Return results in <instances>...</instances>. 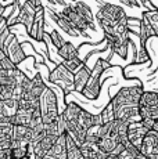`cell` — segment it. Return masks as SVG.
<instances>
[{"instance_id": "cell-1", "label": "cell", "mask_w": 158, "mask_h": 159, "mask_svg": "<svg viewBox=\"0 0 158 159\" xmlns=\"http://www.w3.org/2000/svg\"><path fill=\"white\" fill-rule=\"evenodd\" d=\"M99 4L100 8L97 10L95 17L101 29L107 28V26L114 28L121 21L128 18L125 10L119 4H115V3H99Z\"/></svg>"}, {"instance_id": "cell-2", "label": "cell", "mask_w": 158, "mask_h": 159, "mask_svg": "<svg viewBox=\"0 0 158 159\" xmlns=\"http://www.w3.org/2000/svg\"><path fill=\"white\" fill-rule=\"evenodd\" d=\"M111 68V62L104 58H99L95 62L92 68V75H90L89 83H87L86 89L83 90V96L87 100H96L100 94V89H101V82H103V73L107 69Z\"/></svg>"}, {"instance_id": "cell-3", "label": "cell", "mask_w": 158, "mask_h": 159, "mask_svg": "<svg viewBox=\"0 0 158 159\" xmlns=\"http://www.w3.org/2000/svg\"><path fill=\"white\" fill-rule=\"evenodd\" d=\"M39 107H40V112H42V118H43V123L49 125L51 122L57 120L61 111L58 107V97L54 93L53 89H50L47 86V90L44 91V94L40 97L39 100Z\"/></svg>"}, {"instance_id": "cell-4", "label": "cell", "mask_w": 158, "mask_h": 159, "mask_svg": "<svg viewBox=\"0 0 158 159\" xmlns=\"http://www.w3.org/2000/svg\"><path fill=\"white\" fill-rule=\"evenodd\" d=\"M143 93H144V89H143L142 83L119 89V91L111 100L114 109H118L121 107L126 105H139V101H140Z\"/></svg>"}, {"instance_id": "cell-5", "label": "cell", "mask_w": 158, "mask_h": 159, "mask_svg": "<svg viewBox=\"0 0 158 159\" xmlns=\"http://www.w3.org/2000/svg\"><path fill=\"white\" fill-rule=\"evenodd\" d=\"M49 82L53 83L54 86L61 89L64 96H68L69 93L75 91L74 75H72V73L69 72L63 64H58L54 71L49 72Z\"/></svg>"}, {"instance_id": "cell-6", "label": "cell", "mask_w": 158, "mask_h": 159, "mask_svg": "<svg viewBox=\"0 0 158 159\" xmlns=\"http://www.w3.org/2000/svg\"><path fill=\"white\" fill-rule=\"evenodd\" d=\"M3 50L6 53V57L10 58L17 66H20L25 61V58L28 57L25 54V51H24V47L18 42V38L14 33H11L10 38L6 40L4 46H3Z\"/></svg>"}, {"instance_id": "cell-7", "label": "cell", "mask_w": 158, "mask_h": 159, "mask_svg": "<svg viewBox=\"0 0 158 159\" xmlns=\"http://www.w3.org/2000/svg\"><path fill=\"white\" fill-rule=\"evenodd\" d=\"M58 13L61 14L64 18H67V20H68L69 22H71L72 25H74L75 28H77L79 32H81L82 36H86V38L89 36V33H87V32H89L90 26L87 25L86 21H85L83 18H82L81 15L77 13V10H75V8L71 6V3H68L65 7H63L61 10L58 11Z\"/></svg>"}, {"instance_id": "cell-8", "label": "cell", "mask_w": 158, "mask_h": 159, "mask_svg": "<svg viewBox=\"0 0 158 159\" xmlns=\"http://www.w3.org/2000/svg\"><path fill=\"white\" fill-rule=\"evenodd\" d=\"M115 116L118 120L126 122V123H136L142 122V116L139 112V105H126L115 109Z\"/></svg>"}, {"instance_id": "cell-9", "label": "cell", "mask_w": 158, "mask_h": 159, "mask_svg": "<svg viewBox=\"0 0 158 159\" xmlns=\"http://www.w3.org/2000/svg\"><path fill=\"white\" fill-rule=\"evenodd\" d=\"M35 20H36V8L32 7V4L29 3V0H28V2H25L24 7L21 8V13H20V15H18V18H17L16 25L25 26L26 32H29L31 28H32V25H33V22H35Z\"/></svg>"}, {"instance_id": "cell-10", "label": "cell", "mask_w": 158, "mask_h": 159, "mask_svg": "<svg viewBox=\"0 0 158 159\" xmlns=\"http://www.w3.org/2000/svg\"><path fill=\"white\" fill-rule=\"evenodd\" d=\"M148 129H146L143 126L142 122H136V123H130L129 125V130H128V139L129 141L132 143L136 148L140 151V147H142V143L144 140V137L147 136L148 133Z\"/></svg>"}, {"instance_id": "cell-11", "label": "cell", "mask_w": 158, "mask_h": 159, "mask_svg": "<svg viewBox=\"0 0 158 159\" xmlns=\"http://www.w3.org/2000/svg\"><path fill=\"white\" fill-rule=\"evenodd\" d=\"M47 13L50 14V17H51V20H54V22L57 24V25L60 26V29L64 30L65 33H68L69 36H72V38H78V36H82L81 35V32L75 28L74 25H72L71 22H69L67 18H64L61 14L58 13V11H56V10H53V8H47Z\"/></svg>"}, {"instance_id": "cell-12", "label": "cell", "mask_w": 158, "mask_h": 159, "mask_svg": "<svg viewBox=\"0 0 158 159\" xmlns=\"http://www.w3.org/2000/svg\"><path fill=\"white\" fill-rule=\"evenodd\" d=\"M56 141H57L56 137L46 136V137H43L40 141L32 144V152L36 157V159H44L46 158L49 155V152L51 151V148H53V145H54Z\"/></svg>"}, {"instance_id": "cell-13", "label": "cell", "mask_w": 158, "mask_h": 159, "mask_svg": "<svg viewBox=\"0 0 158 159\" xmlns=\"http://www.w3.org/2000/svg\"><path fill=\"white\" fill-rule=\"evenodd\" d=\"M71 6L77 10V13L86 21L87 25L90 26V29L96 30V25H95L96 17L93 15V11H92V8H90V6L86 4V3H83V2H71Z\"/></svg>"}, {"instance_id": "cell-14", "label": "cell", "mask_w": 158, "mask_h": 159, "mask_svg": "<svg viewBox=\"0 0 158 159\" xmlns=\"http://www.w3.org/2000/svg\"><path fill=\"white\" fill-rule=\"evenodd\" d=\"M81 151H82L83 159H107L108 158V155L101 152V149L99 148L97 143L85 141L81 145Z\"/></svg>"}, {"instance_id": "cell-15", "label": "cell", "mask_w": 158, "mask_h": 159, "mask_svg": "<svg viewBox=\"0 0 158 159\" xmlns=\"http://www.w3.org/2000/svg\"><path fill=\"white\" fill-rule=\"evenodd\" d=\"M90 75H92V68L85 65L83 68L74 76V87H75L77 93H81V94L83 93V90L86 89L87 83H89Z\"/></svg>"}, {"instance_id": "cell-16", "label": "cell", "mask_w": 158, "mask_h": 159, "mask_svg": "<svg viewBox=\"0 0 158 159\" xmlns=\"http://www.w3.org/2000/svg\"><path fill=\"white\" fill-rule=\"evenodd\" d=\"M32 114H33V109L20 108V109H18V112H17V115L10 120V125H11V126H25V127H29V126H31V120H32Z\"/></svg>"}, {"instance_id": "cell-17", "label": "cell", "mask_w": 158, "mask_h": 159, "mask_svg": "<svg viewBox=\"0 0 158 159\" xmlns=\"http://www.w3.org/2000/svg\"><path fill=\"white\" fill-rule=\"evenodd\" d=\"M47 157L53 159H67V134L57 139Z\"/></svg>"}, {"instance_id": "cell-18", "label": "cell", "mask_w": 158, "mask_h": 159, "mask_svg": "<svg viewBox=\"0 0 158 159\" xmlns=\"http://www.w3.org/2000/svg\"><path fill=\"white\" fill-rule=\"evenodd\" d=\"M18 109H20V101H17L16 98L7 100V101H0V114L6 116L8 120H11L17 115Z\"/></svg>"}, {"instance_id": "cell-19", "label": "cell", "mask_w": 158, "mask_h": 159, "mask_svg": "<svg viewBox=\"0 0 158 159\" xmlns=\"http://www.w3.org/2000/svg\"><path fill=\"white\" fill-rule=\"evenodd\" d=\"M57 56L61 58L63 61H71V60H75V58H79L81 57V54H79L78 47H75L74 43L67 42V43L64 44L60 50H57Z\"/></svg>"}, {"instance_id": "cell-20", "label": "cell", "mask_w": 158, "mask_h": 159, "mask_svg": "<svg viewBox=\"0 0 158 159\" xmlns=\"http://www.w3.org/2000/svg\"><path fill=\"white\" fill-rule=\"evenodd\" d=\"M151 38H156V32H154L153 26L150 25L146 18L142 17V26H140V36H139V42H140L142 47H147V42Z\"/></svg>"}, {"instance_id": "cell-21", "label": "cell", "mask_w": 158, "mask_h": 159, "mask_svg": "<svg viewBox=\"0 0 158 159\" xmlns=\"http://www.w3.org/2000/svg\"><path fill=\"white\" fill-rule=\"evenodd\" d=\"M118 144H119V140L117 139H111V137H103L97 141V145L101 149V152H104L105 155H111L114 154V151L117 149Z\"/></svg>"}, {"instance_id": "cell-22", "label": "cell", "mask_w": 158, "mask_h": 159, "mask_svg": "<svg viewBox=\"0 0 158 159\" xmlns=\"http://www.w3.org/2000/svg\"><path fill=\"white\" fill-rule=\"evenodd\" d=\"M67 159H83L81 147L69 134H67Z\"/></svg>"}, {"instance_id": "cell-23", "label": "cell", "mask_w": 158, "mask_h": 159, "mask_svg": "<svg viewBox=\"0 0 158 159\" xmlns=\"http://www.w3.org/2000/svg\"><path fill=\"white\" fill-rule=\"evenodd\" d=\"M61 64H63V65L65 66V68L68 69V71L71 72L74 76L77 75V73L81 71V69L83 68L85 65H86V64H85V61L82 60L81 57H79V58H75V60H71V61H63Z\"/></svg>"}, {"instance_id": "cell-24", "label": "cell", "mask_w": 158, "mask_h": 159, "mask_svg": "<svg viewBox=\"0 0 158 159\" xmlns=\"http://www.w3.org/2000/svg\"><path fill=\"white\" fill-rule=\"evenodd\" d=\"M47 35H49V38H50V40H51V44H53V47L56 48V50H60V48L67 43L65 39L63 38V35L57 29H50L47 32Z\"/></svg>"}, {"instance_id": "cell-25", "label": "cell", "mask_w": 158, "mask_h": 159, "mask_svg": "<svg viewBox=\"0 0 158 159\" xmlns=\"http://www.w3.org/2000/svg\"><path fill=\"white\" fill-rule=\"evenodd\" d=\"M100 114H101V118H103V125L111 123V122H114L115 119H117V116H115V109H114V105H112L111 100L108 101L107 105L103 108V111L100 112Z\"/></svg>"}, {"instance_id": "cell-26", "label": "cell", "mask_w": 158, "mask_h": 159, "mask_svg": "<svg viewBox=\"0 0 158 159\" xmlns=\"http://www.w3.org/2000/svg\"><path fill=\"white\" fill-rule=\"evenodd\" d=\"M146 62H150V54L147 51V47H142L140 42H139V47H137V54H136V60L133 65H143Z\"/></svg>"}, {"instance_id": "cell-27", "label": "cell", "mask_w": 158, "mask_h": 159, "mask_svg": "<svg viewBox=\"0 0 158 159\" xmlns=\"http://www.w3.org/2000/svg\"><path fill=\"white\" fill-rule=\"evenodd\" d=\"M14 72H8L3 68L0 69V89L7 87V86H13L14 84Z\"/></svg>"}, {"instance_id": "cell-28", "label": "cell", "mask_w": 158, "mask_h": 159, "mask_svg": "<svg viewBox=\"0 0 158 159\" xmlns=\"http://www.w3.org/2000/svg\"><path fill=\"white\" fill-rule=\"evenodd\" d=\"M143 18H146L150 22V25L153 26L154 32H156V36L158 38V11H144Z\"/></svg>"}, {"instance_id": "cell-29", "label": "cell", "mask_w": 158, "mask_h": 159, "mask_svg": "<svg viewBox=\"0 0 158 159\" xmlns=\"http://www.w3.org/2000/svg\"><path fill=\"white\" fill-rule=\"evenodd\" d=\"M13 98H14V84L0 89V101H7V100H13Z\"/></svg>"}, {"instance_id": "cell-30", "label": "cell", "mask_w": 158, "mask_h": 159, "mask_svg": "<svg viewBox=\"0 0 158 159\" xmlns=\"http://www.w3.org/2000/svg\"><path fill=\"white\" fill-rule=\"evenodd\" d=\"M0 65H2L3 69H6V71H8V72H14V71H16V69L18 68L16 64H14L13 61H11L10 58H7V57H6L4 60L0 62Z\"/></svg>"}, {"instance_id": "cell-31", "label": "cell", "mask_w": 158, "mask_h": 159, "mask_svg": "<svg viewBox=\"0 0 158 159\" xmlns=\"http://www.w3.org/2000/svg\"><path fill=\"white\" fill-rule=\"evenodd\" d=\"M6 58V53H4V50H3L2 47H0V62H2L3 60Z\"/></svg>"}, {"instance_id": "cell-32", "label": "cell", "mask_w": 158, "mask_h": 159, "mask_svg": "<svg viewBox=\"0 0 158 159\" xmlns=\"http://www.w3.org/2000/svg\"><path fill=\"white\" fill-rule=\"evenodd\" d=\"M107 159H119V157L118 155H108Z\"/></svg>"}, {"instance_id": "cell-33", "label": "cell", "mask_w": 158, "mask_h": 159, "mask_svg": "<svg viewBox=\"0 0 158 159\" xmlns=\"http://www.w3.org/2000/svg\"><path fill=\"white\" fill-rule=\"evenodd\" d=\"M153 130H156L157 133H158V120L156 122V125H154V129H153Z\"/></svg>"}, {"instance_id": "cell-34", "label": "cell", "mask_w": 158, "mask_h": 159, "mask_svg": "<svg viewBox=\"0 0 158 159\" xmlns=\"http://www.w3.org/2000/svg\"><path fill=\"white\" fill-rule=\"evenodd\" d=\"M0 69H2V65H0Z\"/></svg>"}, {"instance_id": "cell-35", "label": "cell", "mask_w": 158, "mask_h": 159, "mask_svg": "<svg viewBox=\"0 0 158 159\" xmlns=\"http://www.w3.org/2000/svg\"><path fill=\"white\" fill-rule=\"evenodd\" d=\"M157 93H158V90H157Z\"/></svg>"}]
</instances>
